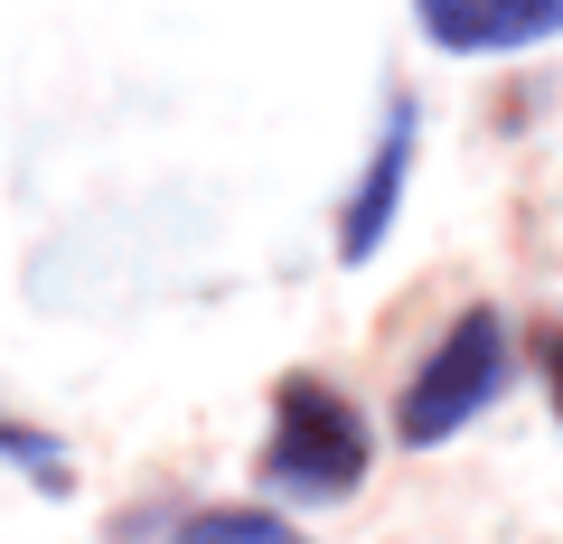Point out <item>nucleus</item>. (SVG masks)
I'll return each instance as SVG.
<instances>
[{"label":"nucleus","instance_id":"f257e3e1","mask_svg":"<svg viewBox=\"0 0 563 544\" xmlns=\"http://www.w3.org/2000/svg\"><path fill=\"white\" fill-rule=\"evenodd\" d=\"M366 460H376V432H366V413L339 395V385L291 376L273 395V442H263V488H273V498L339 507L347 488L366 479Z\"/></svg>","mask_w":563,"mask_h":544},{"label":"nucleus","instance_id":"20e7f679","mask_svg":"<svg viewBox=\"0 0 563 544\" xmlns=\"http://www.w3.org/2000/svg\"><path fill=\"white\" fill-rule=\"evenodd\" d=\"M404 169H413V103H395V113H385L376 160H366L357 198L339 207V254H347V263H366V254L385 244V225H395V198H404Z\"/></svg>","mask_w":563,"mask_h":544},{"label":"nucleus","instance_id":"423d86ee","mask_svg":"<svg viewBox=\"0 0 563 544\" xmlns=\"http://www.w3.org/2000/svg\"><path fill=\"white\" fill-rule=\"evenodd\" d=\"M0 460H20L47 498L76 479V469H66V442H57V432H38V423H20V413H0Z\"/></svg>","mask_w":563,"mask_h":544},{"label":"nucleus","instance_id":"7ed1b4c3","mask_svg":"<svg viewBox=\"0 0 563 544\" xmlns=\"http://www.w3.org/2000/svg\"><path fill=\"white\" fill-rule=\"evenodd\" d=\"M413 20L451 57H507V47L563 38V0H413Z\"/></svg>","mask_w":563,"mask_h":544},{"label":"nucleus","instance_id":"f03ea898","mask_svg":"<svg viewBox=\"0 0 563 544\" xmlns=\"http://www.w3.org/2000/svg\"><path fill=\"white\" fill-rule=\"evenodd\" d=\"M498 385H507V329H498V310H470V320L413 366V385H404V403H395V442L404 451L451 442L470 413H488Z\"/></svg>","mask_w":563,"mask_h":544},{"label":"nucleus","instance_id":"39448f33","mask_svg":"<svg viewBox=\"0 0 563 544\" xmlns=\"http://www.w3.org/2000/svg\"><path fill=\"white\" fill-rule=\"evenodd\" d=\"M179 544H310V535L282 525V517H263V507H207V517L179 525Z\"/></svg>","mask_w":563,"mask_h":544},{"label":"nucleus","instance_id":"0eeeda50","mask_svg":"<svg viewBox=\"0 0 563 544\" xmlns=\"http://www.w3.org/2000/svg\"><path fill=\"white\" fill-rule=\"evenodd\" d=\"M536 376L554 395V423H563V329H536Z\"/></svg>","mask_w":563,"mask_h":544}]
</instances>
